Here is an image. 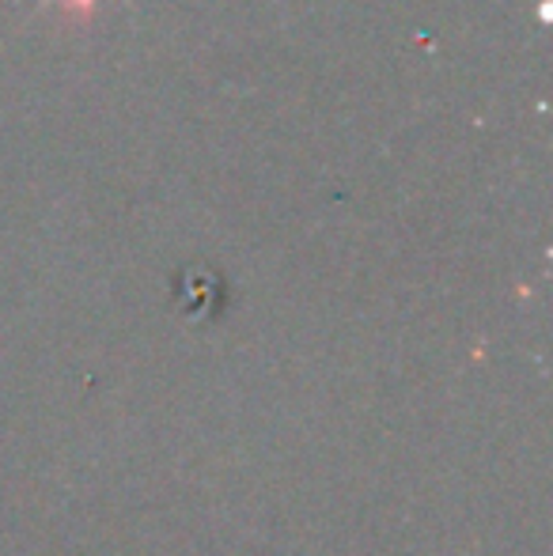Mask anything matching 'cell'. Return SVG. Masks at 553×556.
<instances>
[{
	"mask_svg": "<svg viewBox=\"0 0 553 556\" xmlns=\"http://www.w3.org/2000/svg\"><path fill=\"white\" fill-rule=\"evenodd\" d=\"M46 4H61V12L68 20H76V27H84L91 20V12H96V0H46Z\"/></svg>",
	"mask_w": 553,
	"mask_h": 556,
	"instance_id": "6da1fadb",
	"label": "cell"
}]
</instances>
